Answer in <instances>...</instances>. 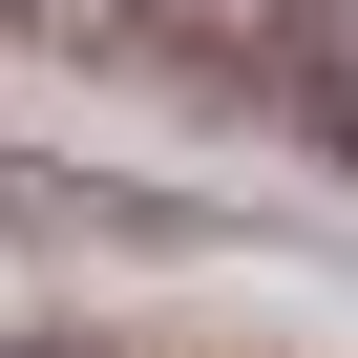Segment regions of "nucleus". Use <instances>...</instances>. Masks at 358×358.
Here are the masks:
<instances>
[{
  "mask_svg": "<svg viewBox=\"0 0 358 358\" xmlns=\"http://www.w3.org/2000/svg\"><path fill=\"white\" fill-rule=\"evenodd\" d=\"M0 22H43V0H0Z\"/></svg>",
  "mask_w": 358,
  "mask_h": 358,
  "instance_id": "7ed1b4c3",
  "label": "nucleus"
},
{
  "mask_svg": "<svg viewBox=\"0 0 358 358\" xmlns=\"http://www.w3.org/2000/svg\"><path fill=\"white\" fill-rule=\"evenodd\" d=\"M148 43H169V64H232V85H274L295 0H148Z\"/></svg>",
  "mask_w": 358,
  "mask_h": 358,
  "instance_id": "f03ea898",
  "label": "nucleus"
},
{
  "mask_svg": "<svg viewBox=\"0 0 358 358\" xmlns=\"http://www.w3.org/2000/svg\"><path fill=\"white\" fill-rule=\"evenodd\" d=\"M274 106L358 169V0H295V43H274Z\"/></svg>",
  "mask_w": 358,
  "mask_h": 358,
  "instance_id": "f257e3e1",
  "label": "nucleus"
}]
</instances>
